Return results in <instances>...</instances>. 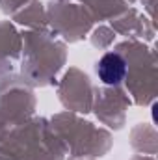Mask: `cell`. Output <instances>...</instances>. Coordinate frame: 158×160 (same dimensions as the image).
Masks as SVG:
<instances>
[{
	"label": "cell",
	"mask_w": 158,
	"mask_h": 160,
	"mask_svg": "<svg viewBox=\"0 0 158 160\" xmlns=\"http://www.w3.org/2000/svg\"><path fill=\"white\" fill-rule=\"evenodd\" d=\"M97 73L99 78L108 86H116L126 75V62L123 60V56H119L116 52L104 54L97 65Z\"/></svg>",
	"instance_id": "6da1fadb"
}]
</instances>
